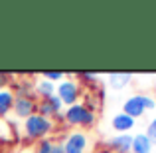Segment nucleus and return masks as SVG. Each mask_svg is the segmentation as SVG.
I'll return each instance as SVG.
<instances>
[{"label":"nucleus","mask_w":156,"mask_h":153,"mask_svg":"<svg viewBox=\"0 0 156 153\" xmlns=\"http://www.w3.org/2000/svg\"><path fill=\"white\" fill-rule=\"evenodd\" d=\"M12 105H14V96L6 90H0V115H6Z\"/></svg>","instance_id":"obj_11"},{"label":"nucleus","mask_w":156,"mask_h":153,"mask_svg":"<svg viewBox=\"0 0 156 153\" xmlns=\"http://www.w3.org/2000/svg\"><path fill=\"white\" fill-rule=\"evenodd\" d=\"M154 107H156V103H154V100H150V98L133 96L125 103V113L129 115V117H138V115L144 113V109H154Z\"/></svg>","instance_id":"obj_1"},{"label":"nucleus","mask_w":156,"mask_h":153,"mask_svg":"<svg viewBox=\"0 0 156 153\" xmlns=\"http://www.w3.org/2000/svg\"><path fill=\"white\" fill-rule=\"evenodd\" d=\"M129 80H130V74H111L109 76V84L113 88H122V86H126Z\"/></svg>","instance_id":"obj_12"},{"label":"nucleus","mask_w":156,"mask_h":153,"mask_svg":"<svg viewBox=\"0 0 156 153\" xmlns=\"http://www.w3.org/2000/svg\"><path fill=\"white\" fill-rule=\"evenodd\" d=\"M38 92L42 94L44 98H50V96H53V86L50 84V82L44 80V82H40V84H38Z\"/></svg>","instance_id":"obj_13"},{"label":"nucleus","mask_w":156,"mask_h":153,"mask_svg":"<svg viewBox=\"0 0 156 153\" xmlns=\"http://www.w3.org/2000/svg\"><path fill=\"white\" fill-rule=\"evenodd\" d=\"M146 137L150 139V141H156V117L150 121V125H148V133H146Z\"/></svg>","instance_id":"obj_14"},{"label":"nucleus","mask_w":156,"mask_h":153,"mask_svg":"<svg viewBox=\"0 0 156 153\" xmlns=\"http://www.w3.org/2000/svg\"><path fill=\"white\" fill-rule=\"evenodd\" d=\"M111 147L117 153H129L130 147H133V137L122 133V135H119V137H115L113 141H111Z\"/></svg>","instance_id":"obj_7"},{"label":"nucleus","mask_w":156,"mask_h":153,"mask_svg":"<svg viewBox=\"0 0 156 153\" xmlns=\"http://www.w3.org/2000/svg\"><path fill=\"white\" fill-rule=\"evenodd\" d=\"M77 94H79V90H77V84L75 82H63V84H59V88H57V96H59L61 103H69V105H73L77 100Z\"/></svg>","instance_id":"obj_4"},{"label":"nucleus","mask_w":156,"mask_h":153,"mask_svg":"<svg viewBox=\"0 0 156 153\" xmlns=\"http://www.w3.org/2000/svg\"><path fill=\"white\" fill-rule=\"evenodd\" d=\"M51 153H63V145H51Z\"/></svg>","instance_id":"obj_17"},{"label":"nucleus","mask_w":156,"mask_h":153,"mask_svg":"<svg viewBox=\"0 0 156 153\" xmlns=\"http://www.w3.org/2000/svg\"><path fill=\"white\" fill-rule=\"evenodd\" d=\"M134 153H150L152 151V141H150L146 135H136L133 137V147H130Z\"/></svg>","instance_id":"obj_9"},{"label":"nucleus","mask_w":156,"mask_h":153,"mask_svg":"<svg viewBox=\"0 0 156 153\" xmlns=\"http://www.w3.org/2000/svg\"><path fill=\"white\" fill-rule=\"evenodd\" d=\"M51 145H53V143H50V141H42V143H40L38 153H51Z\"/></svg>","instance_id":"obj_15"},{"label":"nucleus","mask_w":156,"mask_h":153,"mask_svg":"<svg viewBox=\"0 0 156 153\" xmlns=\"http://www.w3.org/2000/svg\"><path fill=\"white\" fill-rule=\"evenodd\" d=\"M59 107H61V100H59V98H55V96H50V98H44L42 105H40V111H42L44 117H46V115L57 113Z\"/></svg>","instance_id":"obj_6"},{"label":"nucleus","mask_w":156,"mask_h":153,"mask_svg":"<svg viewBox=\"0 0 156 153\" xmlns=\"http://www.w3.org/2000/svg\"><path fill=\"white\" fill-rule=\"evenodd\" d=\"M85 145H87V139L83 133H73L69 135L67 143L63 145V153H83Z\"/></svg>","instance_id":"obj_5"},{"label":"nucleus","mask_w":156,"mask_h":153,"mask_svg":"<svg viewBox=\"0 0 156 153\" xmlns=\"http://www.w3.org/2000/svg\"><path fill=\"white\" fill-rule=\"evenodd\" d=\"M133 123H134V119H133V117H129L126 113H119L117 117L113 119V127H115L117 131H121V133L129 131L130 127H133Z\"/></svg>","instance_id":"obj_10"},{"label":"nucleus","mask_w":156,"mask_h":153,"mask_svg":"<svg viewBox=\"0 0 156 153\" xmlns=\"http://www.w3.org/2000/svg\"><path fill=\"white\" fill-rule=\"evenodd\" d=\"M67 121L73 123V125H89L93 123V113L87 109L85 105H79V103H73L67 109Z\"/></svg>","instance_id":"obj_3"},{"label":"nucleus","mask_w":156,"mask_h":153,"mask_svg":"<svg viewBox=\"0 0 156 153\" xmlns=\"http://www.w3.org/2000/svg\"><path fill=\"white\" fill-rule=\"evenodd\" d=\"M14 111L20 117H30V113L34 111V103L28 98H18V100H14Z\"/></svg>","instance_id":"obj_8"},{"label":"nucleus","mask_w":156,"mask_h":153,"mask_svg":"<svg viewBox=\"0 0 156 153\" xmlns=\"http://www.w3.org/2000/svg\"><path fill=\"white\" fill-rule=\"evenodd\" d=\"M6 82H8V76H6V74H0V88H2Z\"/></svg>","instance_id":"obj_18"},{"label":"nucleus","mask_w":156,"mask_h":153,"mask_svg":"<svg viewBox=\"0 0 156 153\" xmlns=\"http://www.w3.org/2000/svg\"><path fill=\"white\" fill-rule=\"evenodd\" d=\"M51 129V123L44 115H30L26 119V133L30 137H44Z\"/></svg>","instance_id":"obj_2"},{"label":"nucleus","mask_w":156,"mask_h":153,"mask_svg":"<svg viewBox=\"0 0 156 153\" xmlns=\"http://www.w3.org/2000/svg\"><path fill=\"white\" fill-rule=\"evenodd\" d=\"M44 76H46L48 80H59V78H61V72H46Z\"/></svg>","instance_id":"obj_16"}]
</instances>
